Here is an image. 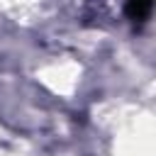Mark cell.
<instances>
[{
  "mask_svg": "<svg viewBox=\"0 0 156 156\" xmlns=\"http://www.w3.org/2000/svg\"><path fill=\"white\" fill-rule=\"evenodd\" d=\"M151 5H154V0H127L124 12L132 22H144L151 12Z\"/></svg>",
  "mask_w": 156,
  "mask_h": 156,
  "instance_id": "6da1fadb",
  "label": "cell"
}]
</instances>
